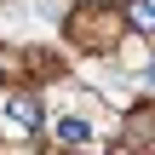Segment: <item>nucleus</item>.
Here are the masks:
<instances>
[{
  "instance_id": "nucleus-1",
  "label": "nucleus",
  "mask_w": 155,
  "mask_h": 155,
  "mask_svg": "<svg viewBox=\"0 0 155 155\" xmlns=\"http://www.w3.org/2000/svg\"><path fill=\"white\" fill-rule=\"evenodd\" d=\"M121 29H127V12H109V6H86V12L69 17V35H75L81 52H109L121 40Z\"/></svg>"
},
{
  "instance_id": "nucleus-3",
  "label": "nucleus",
  "mask_w": 155,
  "mask_h": 155,
  "mask_svg": "<svg viewBox=\"0 0 155 155\" xmlns=\"http://www.w3.org/2000/svg\"><path fill=\"white\" fill-rule=\"evenodd\" d=\"M52 138H58L63 150H92V138H98V132H92V121H86V115H58V121H52Z\"/></svg>"
},
{
  "instance_id": "nucleus-4",
  "label": "nucleus",
  "mask_w": 155,
  "mask_h": 155,
  "mask_svg": "<svg viewBox=\"0 0 155 155\" xmlns=\"http://www.w3.org/2000/svg\"><path fill=\"white\" fill-rule=\"evenodd\" d=\"M127 29L155 35V0H127Z\"/></svg>"
},
{
  "instance_id": "nucleus-5",
  "label": "nucleus",
  "mask_w": 155,
  "mask_h": 155,
  "mask_svg": "<svg viewBox=\"0 0 155 155\" xmlns=\"http://www.w3.org/2000/svg\"><path fill=\"white\" fill-rule=\"evenodd\" d=\"M144 86H150V92H155V58H150V63H144Z\"/></svg>"
},
{
  "instance_id": "nucleus-2",
  "label": "nucleus",
  "mask_w": 155,
  "mask_h": 155,
  "mask_svg": "<svg viewBox=\"0 0 155 155\" xmlns=\"http://www.w3.org/2000/svg\"><path fill=\"white\" fill-rule=\"evenodd\" d=\"M40 127V98L35 92H0V144H29Z\"/></svg>"
}]
</instances>
